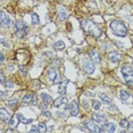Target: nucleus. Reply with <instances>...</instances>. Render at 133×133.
I'll return each instance as SVG.
<instances>
[{
    "mask_svg": "<svg viewBox=\"0 0 133 133\" xmlns=\"http://www.w3.org/2000/svg\"><path fill=\"white\" fill-rule=\"evenodd\" d=\"M121 72H122L123 76H128V75H132L133 74V67L130 64H125L122 66L121 68Z\"/></svg>",
    "mask_w": 133,
    "mask_h": 133,
    "instance_id": "15",
    "label": "nucleus"
},
{
    "mask_svg": "<svg viewBox=\"0 0 133 133\" xmlns=\"http://www.w3.org/2000/svg\"><path fill=\"white\" fill-rule=\"evenodd\" d=\"M82 69L84 71V73L88 75H91L95 73V63L92 62L90 58H83L82 59Z\"/></svg>",
    "mask_w": 133,
    "mask_h": 133,
    "instance_id": "3",
    "label": "nucleus"
},
{
    "mask_svg": "<svg viewBox=\"0 0 133 133\" xmlns=\"http://www.w3.org/2000/svg\"><path fill=\"white\" fill-rule=\"evenodd\" d=\"M130 125V121L128 118H122L119 121V126H122L124 129H128Z\"/></svg>",
    "mask_w": 133,
    "mask_h": 133,
    "instance_id": "28",
    "label": "nucleus"
},
{
    "mask_svg": "<svg viewBox=\"0 0 133 133\" xmlns=\"http://www.w3.org/2000/svg\"><path fill=\"white\" fill-rule=\"evenodd\" d=\"M91 104H92V108L95 110H100V108H101V102L99 101V100H96V99H93V100L91 101Z\"/></svg>",
    "mask_w": 133,
    "mask_h": 133,
    "instance_id": "25",
    "label": "nucleus"
},
{
    "mask_svg": "<svg viewBox=\"0 0 133 133\" xmlns=\"http://www.w3.org/2000/svg\"><path fill=\"white\" fill-rule=\"evenodd\" d=\"M30 132H39V128H38V125H33V126H32V129L30 130Z\"/></svg>",
    "mask_w": 133,
    "mask_h": 133,
    "instance_id": "38",
    "label": "nucleus"
},
{
    "mask_svg": "<svg viewBox=\"0 0 133 133\" xmlns=\"http://www.w3.org/2000/svg\"><path fill=\"white\" fill-rule=\"evenodd\" d=\"M0 78H1V80H0V82L4 84V83H5V76H4V73H0Z\"/></svg>",
    "mask_w": 133,
    "mask_h": 133,
    "instance_id": "41",
    "label": "nucleus"
},
{
    "mask_svg": "<svg viewBox=\"0 0 133 133\" xmlns=\"http://www.w3.org/2000/svg\"><path fill=\"white\" fill-rule=\"evenodd\" d=\"M124 81L128 85H133V74L128 75V76H124Z\"/></svg>",
    "mask_w": 133,
    "mask_h": 133,
    "instance_id": "30",
    "label": "nucleus"
},
{
    "mask_svg": "<svg viewBox=\"0 0 133 133\" xmlns=\"http://www.w3.org/2000/svg\"><path fill=\"white\" fill-rule=\"evenodd\" d=\"M28 33V29H24V30H18V31H15V37L17 39H23Z\"/></svg>",
    "mask_w": 133,
    "mask_h": 133,
    "instance_id": "23",
    "label": "nucleus"
},
{
    "mask_svg": "<svg viewBox=\"0 0 133 133\" xmlns=\"http://www.w3.org/2000/svg\"><path fill=\"white\" fill-rule=\"evenodd\" d=\"M19 71L23 75H28V69L24 67V66H19Z\"/></svg>",
    "mask_w": 133,
    "mask_h": 133,
    "instance_id": "36",
    "label": "nucleus"
},
{
    "mask_svg": "<svg viewBox=\"0 0 133 133\" xmlns=\"http://www.w3.org/2000/svg\"><path fill=\"white\" fill-rule=\"evenodd\" d=\"M89 58L92 60L95 64H99V63L101 62V56H100V54H99V51L98 50H96V49H93V50H90L89 51Z\"/></svg>",
    "mask_w": 133,
    "mask_h": 133,
    "instance_id": "8",
    "label": "nucleus"
},
{
    "mask_svg": "<svg viewBox=\"0 0 133 133\" xmlns=\"http://www.w3.org/2000/svg\"><path fill=\"white\" fill-rule=\"evenodd\" d=\"M84 126L87 128L88 131L90 132H105L104 131V128H102L101 125H99V123L95 122V121H85L84 122Z\"/></svg>",
    "mask_w": 133,
    "mask_h": 133,
    "instance_id": "4",
    "label": "nucleus"
},
{
    "mask_svg": "<svg viewBox=\"0 0 133 133\" xmlns=\"http://www.w3.org/2000/svg\"><path fill=\"white\" fill-rule=\"evenodd\" d=\"M64 104H67V98L65 97V95H60V97H58V98L52 101V106L56 108L60 107V106L64 105Z\"/></svg>",
    "mask_w": 133,
    "mask_h": 133,
    "instance_id": "13",
    "label": "nucleus"
},
{
    "mask_svg": "<svg viewBox=\"0 0 133 133\" xmlns=\"http://www.w3.org/2000/svg\"><path fill=\"white\" fill-rule=\"evenodd\" d=\"M33 122V119H25L23 117V119H22V123H24V124H31Z\"/></svg>",
    "mask_w": 133,
    "mask_h": 133,
    "instance_id": "40",
    "label": "nucleus"
},
{
    "mask_svg": "<svg viewBox=\"0 0 133 133\" xmlns=\"http://www.w3.org/2000/svg\"><path fill=\"white\" fill-rule=\"evenodd\" d=\"M57 15H58V18H59L60 21H63V22H64V21H66V19L68 18V13L64 9V8H59V9H58V13H57Z\"/></svg>",
    "mask_w": 133,
    "mask_h": 133,
    "instance_id": "19",
    "label": "nucleus"
},
{
    "mask_svg": "<svg viewBox=\"0 0 133 133\" xmlns=\"http://www.w3.org/2000/svg\"><path fill=\"white\" fill-rule=\"evenodd\" d=\"M39 108L42 109V110H46V109H48V104L47 102H44V101H42L41 104L39 105Z\"/></svg>",
    "mask_w": 133,
    "mask_h": 133,
    "instance_id": "33",
    "label": "nucleus"
},
{
    "mask_svg": "<svg viewBox=\"0 0 133 133\" xmlns=\"http://www.w3.org/2000/svg\"><path fill=\"white\" fill-rule=\"evenodd\" d=\"M8 96V91L7 92H5V91H1V98L2 99H5L6 98V97H7Z\"/></svg>",
    "mask_w": 133,
    "mask_h": 133,
    "instance_id": "42",
    "label": "nucleus"
},
{
    "mask_svg": "<svg viewBox=\"0 0 133 133\" xmlns=\"http://www.w3.org/2000/svg\"><path fill=\"white\" fill-rule=\"evenodd\" d=\"M78 113H80V108H78L77 101L73 100L69 104V115L71 116H77Z\"/></svg>",
    "mask_w": 133,
    "mask_h": 133,
    "instance_id": "9",
    "label": "nucleus"
},
{
    "mask_svg": "<svg viewBox=\"0 0 133 133\" xmlns=\"http://www.w3.org/2000/svg\"><path fill=\"white\" fill-rule=\"evenodd\" d=\"M126 131H129V132H133V122H130V125H129V128L126 129Z\"/></svg>",
    "mask_w": 133,
    "mask_h": 133,
    "instance_id": "39",
    "label": "nucleus"
},
{
    "mask_svg": "<svg viewBox=\"0 0 133 133\" xmlns=\"http://www.w3.org/2000/svg\"><path fill=\"white\" fill-rule=\"evenodd\" d=\"M67 83H68V81L66 80L64 83H60L59 84V87H58V93L59 95H65L66 93V85H67Z\"/></svg>",
    "mask_w": 133,
    "mask_h": 133,
    "instance_id": "24",
    "label": "nucleus"
},
{
    "mask_svg": "<svg viewBox=\"0 0 133 133\" xmlns=\"http://www.w3.org/2000/svg\"><path fill=\"white\" fill-rule=\"evenodd\" d=\"M40 98H41V100L42 101H44V102H47V104H50V102H52V97H51L49 93H41V96H40Z\"/></svg>",
    "mask_w": 133,
    "mask_h": 133,
    "instance_id": "21",
    "label": "nucleus"
},
{
    "mask_svg": "<svg viewBox=\"0 0 133 133\" xmlns=\"http://www.w3.org/2000/svg\"><path fill=\"white\" fill-rule=\"evenodd\" d=\"M81 28L83 29V31L88 33L89 35H92L93 38H100L102 35L101 29L97 25L96 23H93L90 19H82L81 21Z\"/></svg>",
    "mask_w": 133,
    "mask_h": 133,
    "instance_id": "1",
    "label": "nucleus"
},
{
    "mask_svg": "<svg viewBox=\"0 0 133 133\" xmlns=\"http://www.w3.org/2000/svg\"><path fill=\"white\" fill-rule=\"evenodd\" d=\"M1 43H2V46H5V47H7V48H9V47H10V46H9V42H7L4 38L1 39Z\"/></svg>",
    "mask_w": 133,
    "mask_h": 133,
    "instance_id": "37",
    "label": "nucleus"
},
{
    "mask_svg": "<svg viewBox=\"0 0 133 133\" xmlns=\"http://www.w3.org/2000/svg\"><path fill=\"white\" fill-rule=\"evenodd\" d=\"M83 105H84V108H88V102L87 101H83Z\"/></svg>",
    "mask_w": 133,
    "mask_h": 133,
    "instance_id": "44",
    "label": "nucleus"
},
{
    "mask_svg": "<svg viewBox=\"0 0 133 133\" xmlns=\"http://www.w3.org/2000/svg\"><path fill=\"white\" fill-rule=\"evenodd\" d=\"M57 115H58L59 118H66V117H67V115H66V110H64V111H58Z\"/></svg>",
    "mask_w": 133,
    "mask_h": 133,
    "instance_id": "34",
    "label": "nucleus"
},
{
    "mask_svg": "<svg viewBox=\"0 0 133 133\" xmlns=\"http://www.w3.org/2000/svg\"><path fill=\"white\" fill-rule=\"evenodd\" d=\"M38 128H39V132L40 133H43V132H47L48 131V129H47V125L44 123H40L38 125Z\"/></svg>",
    "mask_w": 133,
    "mask_h": 133,
    "instance_id": "31",
    "label": "nucleus"
},
{
    "mask_svg": "<svg viewBox=\"0 0 133 133\" xmlns=\"http://www.w3.org/2000/svg\"><path fill=\"white\" fill-rule=\"evenodd\" d=\"M110 30L116 37L125 38L128 35V28L124 24V22L119 19H114L110 22Z\"/></svg>",
    "mask_w": 133,
    "mask_h": 133,
    "instance_id": "2",
    "label": "nucleus"
},
{
    "mask_svg": "<svg viewBox=\"0 0 133 133\" xmlns=\"http://www.w3.org/2000/svg\"><path fill=\"white\" fill-rule=\"evenodd\" d=\"M0 22H1V25H4L5 28H10V26H13V19L9 17V15L6 13L5 10H1V13H0Z\"/></svg>",
    "mask_w": 133,
    "mask_h": 133,
    "instance_id": "5",
    "label": "nucleus"
},
{
    "mask_svg": "<svg viewBox=\"0 0 133 133\" xmlns=\"http://www.w3.org/2000/svg\"><path fill=\"white\" fill-rule=\"evenodd\" d=\"M22 102L23 104H37V98L34 97V95H32V93H26V95L23 96L22 98Z\"/></svg>",
    "mask_w": 133,
    "mask_h": 133,
    "instance_id": "12",
    "label": "nucleus"
},
{
    "mask_svg": "<svg viewBox=\"0 0 133 133\" xmlns=\"http://www.w3.org/2000/svg\"><path fill=\"white\" fill-rule=\"evenodd\" d=\"M14 28H15V31H18V30L29 29V26H28V24L25 23V21H23V19H18L16 23H15Z\"/></svg>",
    "mask_w": 133,
    "mask_h": 133,
    "instance_id": "17",
    "label": "nucleus"
},
{
    "mask_svg": "<svg viewBox=\"0 0 133 133\" xmlns=\"http://www.w3.org/2000/svg\"><path fill=\"white\" fill-rule=\"evenodd\" d=\"M119 98L123 102L128 101L129 99L131 98V92L128 91V90H121L119 91Z\"/></svg>",
    "mask_w": 133,
    "mask_h": 133,
    "instance_id": "18",
    "label": "nucleus"
},
{
    "mask_svg": "<svg viewBox=\"0 0 133 133\" xmlns=\"http://www.w3.org/2000/svg\"><path fill=\"white\" fill-rule=\"evenodd\" d=\"M92 119L95 121V122L99 123V124H102L105 122H107V116L104 114H99V113H95L92 114Z\"/></svg>",
    "mask_w": 133,
    "mask_h": 133,
    "instance_id": "14",
    "label": "nucleus"
},
{
    "mask_svg": "<svg viewBox=\"0 0 133 133\" xmlns=\"http://www.w3.org/2000/svg\"><path fill=\"white\" fill-rule=\"evenodd\" d=\"M17 105H18V98H16V97H14V98L7 100V106L10 107V108H15Z\"/></svg>",
    "mask_w": 133,
    "mask_h": 133,
    "instance_id": "22",
    "label": "nucleus"
},
{
    "mask_svg": "<svg viewBox=\"0 0 133 133\" xmlns=\"http://www.w3.org/2000/svg\"><path fill=\"white\" fill-rule=\"evenodd\" d=\"M31 19H32L33 25H39V24H40V18H39L38 14H35V13L31 14Z\"/></svg>",
    "mask_w": 133,
    "mask_h": 133,
    "instance_id": "26",
    "label": "nucleus"
},
{
    "mask_svg": "<svg viewBox=\"0 0 133 133\" xmlns=\"http://www.w3.org/2000/svg\"><path fill=\"white\" fill-rule=\"evenodd\" d=\"M107 58L109 59L111 63H118V62H121L122 55H121L119 52H117V51H110L107 55Z\"/></svg>",
    "mask_w": 133,
    "mask_h": 133,
    "instance_id": "11",
    "label": "nucleus"
},
{
    "mask_svg": "<svg viewBox=\"0 0 133 133\" xmlns=\"http://www.w3.org/2000/svg\"><path fill=\"white\" fill-rule=\"evenodd\" d=\"M54 48H55L56 50H63L65 48V43L63 41H57L54 43Z\"/></svg>",
    "mask_w": 133,
    "mask_h": 133,
    "instance_id": "27",
    "label": "nucleus"
},
{
    "mask_svg": "<svg viewBox=\"0 0 133 133\" xmlns=\"http://www.w3.org/2000/svg\"><path fill=\"white\" fill-rule=\"evenodd\" d=\"M23 115L21 114V113H17V114H15L14 116H11V118L9 121V126H11V128H16L17 125H18L19 123H22V119H23Z\"/></svg>",
    "mask_w": 133,
    "mask_h": 133,
    "instance_id": "7",
    "label": "nucleus"
},
{
    "mask_svg": "<svg viewBox=\"0 0 133 133\" xmlns=\"http://www.w3.org/2000/svg\"><path fill=\"white\" fill-rule=\"evenodd\" d=\"M5 62V56H4V54L1 52V63H4Z\"/></svg>",
    "mask_w": 133,
    "mask_h": 133,
    "instance_id": "43",
    "label": "nucleus"
},
{
    "mask_svg": "<svg viewBox=\"0 0 133 133\" xmlns=\"http://www.w3.org/2000/svg\"><path fill=\"white\" fill-rule=\"evenodd\" d=\"M10 118H11L10 113L6 109V108L2 107L1 109H0V119H1L4 123H9Z\"/></svg>",
    "mask_w": 133,
    "mask_h": 133,
    "instance_id": "10",
    "label": "nucleus"
},
{
    "mask_svg": "<svg viewBox=\"0 0 133 133\" xmlns=\"http://www.w3.org/2000/svg\"><path fill=\"white\" fill-rule=\"evenodd\" d=\"M60 65H62V60L59 58H55L52 59V62H51V67H60Z\"/></svg>",
    "mask_w": 133,
    "mask_h": 133,
    "instance_id": "29",
    "label": "nucleus"
},
{
    "mask_svg": "<svg viewBox=\"0 0 133 133\" xmlns=\"http://www.w3.org/2000/svg\"><path fill=\"white\" fill-rule=\"evenodd\" d=\"M99 98H100V101L104 102V104H106V105L111 104V98L107 95V93H102V92L99 93Z\"/></svg>",
    "mask_w": 133,
    "mask_h": 133,
    "instance_id": "20",
    "label": "nucleus"
},
{
    "mask_svg": "<svg viewBox=\"0 0 133 133\" xmlns=\"http://www.w3.org/2000/svg\"><path fill=\"white\" fill-rule=\"evenodd\" d=\"M104 131L105 132H109V133H113L116 131V125L114 123H110V122H105L104 124Z\"/></svg>",
    "mask_w": 133,
    "mask_h": 133,
    "instance_id": "16",
    "label": "nucleus"
},
{
    "mask_svg": "<svg viewBox=\"0 0 133 133\" xmlns=\"http://www.w3.org/2000/svg\"><path fill=\"white\" fill-rule=\"evenodd\" d=\"M42 116L47 117V118H51V113H50V111H48L47 109L46 110H42Z\"/></svg>",
    "mask_w": 133,
    "mask_h": 133,
    "instance_id": "35",
    "label": "nucleus"
},
{
    "mask_svg": "<svg viewBox=\"0 0 133 133\" xmlns=\"http://www.w3.org/2000/svg\"><path fill=\"white\" fill-rule=\"evenodd\" d=\"M48 77H49V80L52 82L54 84L60 82V77H59V74L57 73V71L55 69V67H51L48 69Z\"/></svg>",
    "mask_w": 133,
    "mask_h": 133,
    "instance_id": "6",
    "label": "nucleus"
},
{
    "mask_svg": "<svg viewBox=\"0 0 133 133\" xmlns=\"http://www.w3.org/2000/svg\"><path fill=\"white\" fill-rule=\"evenodd\" d=\"M4 84H5V87L7 88V89H13L14 85H15L14 82H13V81H11V80H7V81H6V82H5Z\"/></svg>",
    "mask_w": 133,
    "mask_h": 133,
    "instance_id": "32",
    "label": "nucleus"
}]
</instances>
